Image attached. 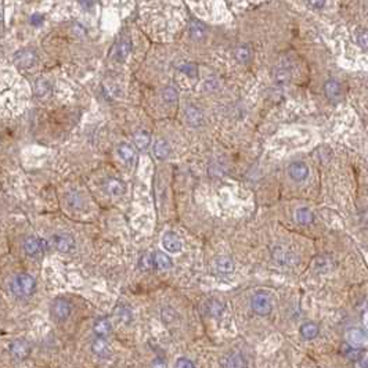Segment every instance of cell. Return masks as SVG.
I'll return each instance as SVG.
<instances>
[{"label":"cell","instance_id":"cell-1","mask_svg":"<svg viewBox=\"0 0 368 368\" xmlns=\"http://www.w3.org/2000/svg\"><path fill=\"white\" fill-rule=\"evenodd\" d=\"M36 287V281L31 274L26 273H21L13 278L11 281V292L17 295L18 298H25V296H31Z\"/></svg>","mask_w":368,"mask_h":368},{"label":"cell","instance_id":"cell-2","mask_svg":"<svg viewBox=\"0 0 368 368\" xmlns=\"http://www.w3.org/2000/svg\"><path fill=\"white\" fill-rule=\"evenodd\" d=\"M251 307L258 315H268L273 310V300L267 292H258L251 299Z\"/></svg>","mask_w":368,"mask_h":368},{"label":"cell","instance_id":"cell-3","mask_svg":"<svg viewBox=\"0 0 368 368\" xmlns=\"http://www.w3.org/2000/svg\"><path fill=\"white\" fill-rule=\"evenodd\" d=\"M271 258L281 266H293L298 263L296 255L283 246H274L271 249Z\"/></svg>","mask_w":368,"mask_h":368},{"label":"cell","instance_id":"cell-4","mask_svg":"<svg viewBox=\"0 0 368 368\" xmlns=\"http://www.w3.org/2000/svg\"><path fill=\"white\" fill-rule=\"evenodd\" d=\"M287 172H288L289 179H291L292 182H295V183H302L309 176V168H307L306 163L302 161H295L289 163Z\"/></svg>","mask_w":368,"mask_h":368},{"label":"cell","instance_id":"cell-5","mask_svg":"<svg viewBox=\"0 0 368 368\" xmlns=\"http://www.w3.org/2000/svg\"><path fill=\"white\" fill-rule=\"evenodd\" d=\"M72 307L67 299H55L52 303V315L57 321H65L71 315Z\"/></svg>","mask_w":368,"mask_h":368},{"label":"cell","instance_id":"cell-6","mask_svg":"<svg viewBox=\"0 0 368 368\" xmlns=\"http://www.w3.org/2000/svg\"><path fill=\"white\" fill-rule=\"evenodd\" d=\"M8 350L10 354L16 359V360H24L29 356L31 353V345L25 341V339H14L10 345H8Z\"/></svg>","mask_w":368,"mask_h":368},{"label":"cell","instance_id":"cell-7","mask_svg":"<svg viewBox=\"0 0 368 368\" xmlns=\"http://www.w3.org/2000/svg\"><path fill=\"white\" fill-rule=\"evenodd\" d=\"M53 245L58 252L68 253L75 248V239L67 233H57L53 236Z\"/></svg>","mask_w":368,"mask_h":368},{"label":"cell","instance_id":"cell-8","mask_svg":"<svg viewBox=\"0 0 368 368\" xmlns=\"http://www.w3.org/2000/svg\"><path fill=\"white\" fill-rule=\"evenodd\" d=\"M162 245L165 248V251L169 253H179L182 252V249H183L182 239L173 231H168V233L163 234V237H162Z\"/></svg>","mask_w":368,"mask_h":368},{"label":"cell","instance_id":"cell-9","mask_svg":"<svg viewBox=\"0 0 368 368\" xmlns=\"http://www.w3.org/2000/svg\"><path fill=\"white\" fill-rule=\"evenodd\" d=\"M222 368H248V361L239 352L227 353L220 361Z\"/></svg>","mask_w":368,"mask_h":368},{"label":"cell","instance_id":"cell-10","mask_svg":"<svg viewBox=\"0 0 368 368\" xmlns=\"http://www.w3.org/2000/svg\"><path fill=\"white\" fill-rule=\"evenodd\" d=\"M345 339L349 347H352V349H360L361 346L366 343V332L360 330V328L353 327V328H349V330L346 331Z\"/></svg>","mask_w":368,"mask_h":368},{"label":"cell","instance_id":"cell-11","mask_svg":"<svg viewBox=\"0 0 368 368\" xmlns=\"http://www.w3.org/2000/svg\"><path fill=\"white\" fill-rule=\"evenodd\" d=\"M184 116H185V121L187 123L192 126V128H198L204 123V115H202V111L200 108L195 107V105H187L185 107V111H184Z\"/></svg>","mask_w":368,"mask_h":368},{"label":"cell","instance_id":"cell-12","mask_svg":"<svg viewBox=\"0 0 368 368\" xmlns=\"http://www.w3.org/2000/svg\"><path fill=\"white\" fill-rule=\"evenodd\" d=\"M213 267L219 274L227 276L234 271V262L231 261L229 256H219L213 262Z\"/></svg>","mask_w":368,"mask_h":368},{"label":"cell","instance_id":"cell-13","mask_svg":"<svg viewBox=\"0 0 368 368\" xmlns=\"http://www.w3.org/2000/svg\"><path fill=\"white\" fill-rule=\"evenodd\" d=\"M24 249L29 256H36L38 253L43 252L45 245H43L42 239H39L36 237H28L24 241Z\"/></svg>","mask_w":368,"mask_h":368},{"label":"cell","instance_id":"cell-14","mask_svg":"<svg viewBox=\"0 0 368 368\" xmlns=\"http://www.w3.org/2000/svg\"><path fill=\"white\" fill-rule=\"evenodd\" d=\"M324 92H325V96L331 101H339L342 99L341 84L338 83L337 80H334V79H330V80L325 82V84H324Z\"/></svg>","mask_w":368,"mask_h":368},{"label":"cell","instance_id":"cell-15","mask_svg":"<svg viewBox=\"0 0 368 368\" xmlns=\"http://www.w3.org/2000/svg\"><path fill=\"white\" fill-rule=\"evenodd\" d=\"M116 153L119 155V158L122 159L128 166H131L134 161H136V153H134V150H133V147L129 146V144H119L118 148H116Z\"/></svg>","mask_w":368,"mask_h":368},{"label":"cell","instance_id":"cell-16","mask_svg":"<svg viewBox=\"0 0 368 368\" xmlns=\"http://www.w3.org/2000/svg\"><path fill=\"white\" fill-rule=\"evenodd\" d=\"M92 352L96 356L105 359V357H108L111 354V347H109V343H108L104 338H96L92 343Z\"/></svg>","mask_w":368,"mask_h":368},{"label":"cell","instance_id":"cell-17","mask_svg":"<svg viewBox=\"0 0 368 368\" xmlns=\"http://www.w3.org/2000/svg\"><path fill=\"white\" fill-rule=\"evenodd\" d=\"M131 52V42L129 40V38H122L119 40V43L116 45V60L119 62L126 61V58L129 57V54Z\"/></svg>","mask_w":368,"mask_h":368},{"label":"cell","instance_id":"cell-18","mask_svg":"<svg viewBox=\"0 0 368 368\" xmlns=\"http://www.w3.org/2000/svg\"><path fill=\"white\" fill-rule=\"evenodd\" d=\"M105 190L111 195V197H121L125 194L126 185L123 182H121L119 179H108V182L105 183Z\"/></svg>","mask_w":368,"mask_h":368},{"label":"cell","instance_id":"cell-19","mask_svg":"<svg viewBox=\"0 0 368 368\" xmlns=\"http://www.w3.org/2000/svg\"><path fill=\"white\" fill-rule=\"evenodd\" d=\"M300 335L302 338L305 339V341H313L315 338L318 337V334H320V328H318V325L315 324V322H305L302 327H300Z\"/></svg>","mask_w":368,"mask_h":368},{"label":"cell","instance_id":"cell-20","mask_svg":"<svg viewBox=\"0 0 368 368\" xmlns=\"http://www.w3.org/2000/svg\"><path fill=\"white\" fill-rule=\"evenodd\" d=\"M154 154L158 159H166L169 155H170V147H169V143L163 138H158L155 140L154 143Z\"/></svg>","mask_w":368,"mask_h":368},{"label":"cell","instance_id":"cell-21","mask_svg":"<svg viewBox=\"0 0 368 368\" xmlns=\"http://www.w3.org/2000/svg\"><path fill=\"white\" fill-rule=\"evenodd\" d=\"M112 330V325L108 318H99L93 325V332L97 338H105Z\"/></svg>","mask_w":368,"mask_h":368},{"label":"cell","instance_id":"cell-22","mask_svg":"<svg viewBox=\"0 0 368 368\" xmlns=\"http://www.w3.org/2000/svg\"><path fill=\"white\" fill-rule=\"evenodd\" d=\"M16 61L18 62L20 67H23V68H29V67H32V65L35 64V61H36V55H35V53L31 52V50H24L21 53L17 54Z\"/></svg>","mask_w":368,"mask_h":368},{"label":"cell","instance_id":"cell-23","mask_svg":"<svg viewBox=\"0 0 368 368\" xmlns=\"http://www.w3.org/2000/svg\"><path fill=\"white\" fill-rule=\"evenodd\" d=\"M133 141H134V146L137 147L138 150L144 151L148 148L150 143H151V136L147 131H138L134 133L133 136Z\"/></svg>","mask_w":368,"mask_h":368},{"label":"cell","instance_id":"cell-24","mask_svg":"<svg viewBox=\"0 0 368 368\" xmlns=\"http://www.w3.org/2000/svg\"><path fill=\"white\" fill-rule=\"evenodd\" d=\"M188 31H190V36L194 40H197V42H200L202 39L205 38V35H207V29H205V25L200 21H191L190 23V28H188Z\"/></svg>","mask_w":368,"mask_h":368},{"label":"cell","instance_id":"cell-25","mask_svg":"<svg viewBox=\"0 0 368 368\" xmlns=\"http://www.w3.org/2000/svg\"><path fill=\"white\" fill-rule=\"evenodd\" d=\"M154 264H155V267L159 268V270H169L173 266V262L166 253L157 252L154 255Z\"/></svg>","mask_w":368,"mask_h":368},{"label":"cell","instance_id":"cell-26","mask_svg":"<svg viewBox=\"0 0 368 368\" xmlns=\"http://www.w3.org/2000/svg\"><path fill=\"white\" fill-rule=\"evenodd\" d=\"M236 58H237L238 62L241 64H248V62L252 60V50L248 45H239V46L236 49Z\"/></svg>","mask_w":368,"mask_h":368},{"label":"cell","instance_id":"cell-27","mask_svg":"<svg viewBox=\"0 0 368 368\" xmlns=\"http://www.w3.org/2000/svg\"><path fill=\"white\" fill-rule=\"evenodd\" d=\"M295 217H296V222L299 223V224H303V226L312 224L313 220H315V216H313L312 210L309 208H299V209H296Z\"/></svg>","mask_w":368,"mask_h":368},{"label":"cell","instance_id":"cell-28","mask_svg":"<svg viewBox=\"0 0 368 368\" xmlns=\"http://www.w3.org/2000/svg\"><path fill=\"white\" fill-rule=\"evenodd\" d=\"M224 305H223L220 300L217 299H212L208 302L207 305V312L208 315H212V317H220V315L224 313Z\"/></svg>","mask_w":368,"mask_h":368},{"label":"cell","instance_id":"cell-29","mask_svg":"<svg viewBox=\"0 0 368 368\" xmlns=\"http://www.w3.org/2000/svg\"><path fill=\"white\" fill-rule=\"evenodd\" d=\"M162 97H163V100L169 103V104H173V103H176L177 99H179V94H177V90L173 87V86H168V87H165L163 89V92H162Z\"/></svg>","mask_w":368,"mask_h":368},{"label":"cell","instance_id":"cell-30","mask_svg":"<svg viewBox=\"0 0 368 368\" xmlns=\"http://www.w3.org/2000/svg\"><path fill=\"white\" fill-rule=\"evenodd\" d=\"M67 200H68V205L72 208V209H80V208L83 207V200H82V197H80L78 192H71V194H68Z\"/></svg>","mask_w":368,"mask_h":368},{"label":"cell","instance_id":"cell-31","mask_svg":"<svg viewBox=\"0 0 368 368\" xmlns=\"http://www.w3.org/2000/svg\"><path fill=\"white\" fill-rule=\"evenodd\" d=\"M115 313H116V315H118V317L121 318V321H122L123 324H129V322L131 321V310H129V309H126L125 306L116 307Z\"/></svg>","mask_w":368,"mask_h":368},{"label":"cell","instance_id":"cell-32","mask_svg":"<svg viewBox=\"0 0 368 368\" xmlns=\"http://www.w3.org/2000/svg\"><path fill=\"white\" fill-rule=\"evenodd\" d=\"M138 266H140V268H141V270H144V271H147V270H151V268L155 266V264H154V256H153V255H143V258L140 259V263H138Z\"/></svg>","mask_w":368,"mask_h":368},{"label":"cell","instance_id":"cell-33","mask_svg":"<svg viewBox=\"0 0 368 368\" xmlns=\"http://www.w3.org/2000/svg\"><path fill=\"white\" fill-rule=\"evenodd\" d=\"M289 80V72L284 68H278L276 71V82L278 84H284Z\"/></svg>","mask_w":368,"mask_h":368},{"label":"cell","instance_id":"cell-34","mask_svg":"<svg viewBox=\"0 0 368 368\" xmlns=\"http://www.w3.org/2000/svg\"><path fill=\"white\" fill-rule=\"evenodd\" d=\"M180 69H182V72L187 74L188 77L191 78H195L197 77V74H198V69H197V67H195L194 64H183V65L180 67Z\"/></svg>","mask_w":368,"mask_h":368},{"label":"cell","instance_id":"cell-35","mask_svg":"<svg viewBox=\"0 0 368 368\" xmlns=\"http://www.w3.org/2000/svg\"><path fill=\"white\" fill-rule=\"evenodd\" d=\"M175 368H195V364H194L190 359L180 357V359H177L176 364H175Z\"/></svg>","mask_w":368,"mask_h":368},{"label":"cell","instance_id":"cell-36","mask_svg":"<svg viewBox=\"0 0 368 368\" xmlns=\"http://www.w3.org/2000/svg\"><path fill=\"white\" fill-rule=\"evenodd\" d=\"M357 40H359V45H361V47H367V32L364 31V32H361V33H359V38H357Z\"/></svg>","mask_w":368,"mask_h":368},{"label":"cell","instance_id":"cell-37","mask_svg":"<svg viewBox=\"0 0 368 368\" xmlns=\"http://www.w3.org/2000/svg\"><path fill=\"white\" fill-rule=\"evenodd\" d=\"M31 21L33 25H39V24L43 21V16H40V14H33L31 17Z\"/></svg>","mask_w":368,"mask_h":368},{"label":"cell","instance_id":"cell-38","mask_svg":"<svg viewBox=\"0 0 368 368\" xmlns=\"http://www.w3.org/2000/svg\"><path fill=\"white\" fill-rule=\"evenodd\" d=\"M153 368H168V366H166V363H165V361L161 360V359H158V360L154 361Z\"/></svg>","mask_w":368,"mask_h":368},{"label":"cell","instance_id":"cell-39","mask_svg":"<svg viewBox=\"0 0 368 368\" xmlns=\"http://www.w3.org/2000/svg\"><path fill=\"white\" fill-rule=\"evenodd\" d=\"M310 6H312V7H324V6H325V3H324V1H320V3H318V1H315V3H310Z\"/></svg>","mask_w":368,"mask_h":368}]
</instances>
